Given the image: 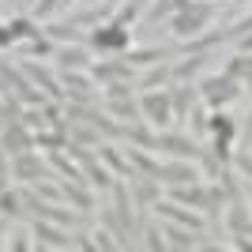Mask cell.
Returning a JSON list of instances; mask_svg holds the SVG:
<instances>
[{
  "label": "cell",
  "instance_id": "22",
  "mask_svg": "<svg viewBox=\"0 0 252 252\" xmlns=\"http://www.w3.org/2000/svg\"><path fill=\"white\" fill-rule=\"evenodd\" d=\"M222 72L233 75V79H237L241 87H249V91H252V53H237V57H230Z\"/></svg>",
  "mask_w": 252,
  "mask_h": 252
},
{
  "label": "cell",
  "instance_id": "56",
  "mask_svg": "<svg viewBox=\"0 0 252 252\" xmlns=\"http://www.w3.org/2000/svg\"><path fill=\"white\" fill-rule=\"evenodd\" d=\"M87 4H98V0H87Z\"/></svg>",
  "mask_w": 252,
  "mask_h": 252
},
{
  "label": "cell",
  "instance_id": "45",
  "mask_svg": "<svg viewBox=\"0 0 252 252\" xmlns=\"http://www.w3.org/2000/svg\"><path fill=\"white\" fill-rule=\"evenodd\" d=\"M8 249H11V252H31V249H34V241L27 237V233H15V237L8 241Z\"/></svg>",
  "mask_w": 252,
  "mask_h": 252
},
{
  "label": "cell",
  "instance_id": "10",
  "mask_svg": "<svg viewBox=\"0 0 252 252\" xmlns=\"http://www.w3.org/2000/svg\"><path fill=\"white\" fill-rule=\"evenodd\" d=\"M91 79H94V87L117 83V79H132V64H128L121 53H109L105 61H94V64H91Z\"/></svg>",
  "mask_w": 252,
  "mask_h": 252
},
{
  "label": "cell",
  "instance_id": "41",
  "mask_svg": "<svg viewBox=\"0 0 252 252\" xmlns=\"http://www.w3.org/2000/svg\"><path fill=\"white\" fill-rule=\"evenodd\" d=\"M136 87H128V79H117V83H105V98H132Z\"/></svg>",
  "mask_w": 252,
  "mask_h": 252
},
{
  "label": "cell",
  "instance_id": "31",
  "mask_svg": "<svg viewBox=\"0 0 252 252\" xmlns=\"http://www.w3.org/2000/svg\"><path fill=\"white\" fill-rule=\"evenodd\" d=\"M8 31L15 34V42H19V38H27V42H31V38H38V23L31 19V15H15V19H8Z\"/></svg>",
  "mask_w": 252,
  "mask_h": 252
},
{
  "label": "cell",
  "instance_id": "40",
  "mask_svg": "<svg viewBox=\"0 0 252 252\" xmlns=\"http://www.w3.org/2000/svg\"><path fill=\"white\" fill-rule=\"evenodd\" d=\"M27 53H31V57H53V42L45 38V34H38V38L27 42Z\"/></svg>",
  "mask_w": 252,
  "mask_h": 252
},
{
  "label": "cell",
  "instance_id": "33",
  "mask_svg": "<svg viewBox=\"0 0 252 252\" xmlns=\"http://www.w3.org/2000/svg\"><path fill=\"white\" fill-rule=\"evenodd\" d=\"M230 143H233L230 136H211V143H207V151L219 158L222 166H230V162H233V147H230Z\"/></svg>",
  "mask_w": 252,
  "mask_h": 252
},
{
  "label": "cell",
  "instance_id": "16",
  "mask_svg": "<svg viewBox=\"0 0 252 252\" xmlns=\"http://www.w3.org/2000/svg\"><path fill=\"white\" fill-rule=\"evenodd\" d=\"M200 102V91H196V83H177L169 87V109H173V125L177 121H185L189 117V109Z\"/></svg>",
  "mask_w": 252,
  "mask_h": 252
},
{
  "label": "cell",
  "instance_id": "43",
  "mask_svg": "<svg viewBox=\"0 0 252 252\" xmlns=\"http://www.w3.org/2000/svg\"><path fill=\"white\" fill-rule=\"evenodd\" d=\"M233 169H237L241 177L252 181V155H233Z\"/></svg>",
  "mask_w": 252,
  "mask_h": 252
},
{
  "label": "cell",
  "instance_id": "34",
  "mask_svg": "<svg viewBox=\"0 0 252 252\" xmlns=\"http://www.w3.org/2000/svg\"><path fill=\"white\" fill-rule=\"evenodd\" d=\"M207 117H211V109L196 102V105L189 109V117H185V121H189V128L196 132V136H207Z\"/></svg>",
  "mask_w": 252,
  "mask_h": 252
},
{
  "label": "cell",
  "instance_id": "48",
  "mask_svg": "<svg viewBox=\"0 0 252 252\" xmlns=\"http://www.w3.org/2000/svg\"><path fill=\"white\" fill-rule=\"evenodd\" d=\"M237 42H241V53H252V31H249V34H241Z\"/></svg>",
  "mask_w": 252,
  "mask_h": 252
},
{
  "label": "cell",
  "instance_id": "55",
  "mask_svg": "<svg viewBox=\"0 0 252 252\" xmlns=\"http://www.w3.org/2000/svg\"><path fill=\"white\" fill-rule=\"evenodd\" d=\"M105 4H121V0H105Z\"/></svg>",
  "mask_w": 252,
  "mask_h": 252
},
{
  "label": "cell",
  "instance_id": "42",
  "mask_svg": "<svg viewBox=\"0 0 252 252\" xmlns=\"http://www.w3.org/2000/svg\"><path fill=\"white\" fill-rule=\"evenodd\" d=\"M147 249H151V252H166V237H162V226H151V230H147Z\"/></svg>",
  "mask_w": 252,
  "mask_h": 252
},
{
  "label": "cell",
  "instance_id": "12",
  "mask_svg": "<svg viewBox=\"0 0 252 252\" xmlns=\"http://www.w3.org/2000/svg\"><path fill=\"white\" fill-rule=\"evenodd\" d=\"M19 68L31 75V83L38 87V91H45L53 102H64V83H61V75H57V72H49V68L38 64V61H23Z\"/></svg>",
  "mask_w": 252,
  "mask_h": 252
},
{
  "label": "cell",
  "instance_id": "4",
  "mask_svg": "<svg viewBox=\"0 0 252 252\" xmlns=\"http://www.w3.org/2000/svg\"><path fill=\"white\" fill-rule=\"evenodd\" d=\"M222 219H226V230H230V237H241V233H249V237H252V203H249V196H245V189H241V192H233L230 200H226Z\"/></svg>",
  "mask_w": 252,
  "mask_h": 252
},
{
  "label": "cell",
  "instance_id": "8",
  "mask_svg": "<svg viewBox=\"0 0 252 252\" xmlns=\"http://www.w3.org/2000/svg\"><path fill=\"white\" fill-rule=\"evenodd\" d=\"M155 177L162 185H189V181H203V173L192 158H169V162H158Z\"/></svg>",
  "mask_w": 252,
  "mask_h": 252
},
{
  "label": "cell",
  "instance_id": "46",
  "mask_svg": "<svg viewBox=\"0 0 252 252\" xmlns=\"http://www.w3.org/2000/svg\"><path fill=\"white\" fill-rule=\"evenodd\" d=\"M11 45H15V34H11L8 23H4V27H0V49H11Z\"/></svg>",
  "mask_w": 252,
  "mask_h": 252
},
{
  "label": "cell",
  "instance_id": "47",
  "mask_svg": "<svg viewBox=\"0 0 252 252\" xmlns=\"http://www.w3.org/2000/svg\"><path fill=\"white\" fill-rule=\"evenodd\" d=\"M233 249H237V252H252V237H249V233L233 237Z\"/></svg>",
  "mask_w": 252,
  "mask_h": 252
},
{
  "label": "cell",
  "instance_id": "17",
  "mask_svg": "<svg viewBox=\"0 0 252 252\" xmlns=\"http://www.w3.org/2000/svg\"><path fill=\"white\" fill-rule=\"evenodd\" d=\"M53 57H57V72H91V64H94L87 57V49H79V45H64Z\"/></svg>",
  "mask_w": 252,
  "mask_h": 252
},
{
  "label": "cell",
  "instance_id": "49",
  "mask_svg": "<svg viewBox=\"0 0 252 252\" xmlns=\"http://www.w3.org/2000/svg\"><path fill=\"white\" fill-rule=\"evenodd\" d=\"M75 245H79V249H87V252H94V241H91V237H75Z\"/></svg>",
  "mask_w": 252,
  "mask_h": 252
},
{
  "label": "cell",
  "instance_id": "26",
  "mask_svg": "<svg viewBox=\"0 0 252 252\" xmlns=\"http://www.w3.org/2000/svg\"><path fill=\"white\" fill-rule=\"evenodd\" d=\"M128 162L139 169V173H151L155 177V169H158V158H155V151H147V147H136V143H128Z\"/></svg>",
  "mask_w": 252,
  "mask_h": 252
},
{
  "label": "cell",
  "instance_id": "37",
  "mask_svg": "<svg viewBox=\"0 0 252 252\" xmlns=\"http://www.w3.org/2000/svg\"><path fill=\"white\" fill-rule=\"evenodd\" d=\"M19 121H23L27 128H31V132H42V128H49V125H45V113H42V105H27Z\"/></svg>",
  "mask_w": 252,
  "mask_h": 252
},
{
  "label": "cell",
  "instance_id": "25",
  "mask_svg": "<svg viewBox=\"0 0 252 252\" xmlns=\"http://www.w3.org/2000/svg\"><path fill=\"white\" fill-rule=\"evenodd\" d=\"M203 64H207V53H192L189 61L173 64V68H169V75H173L177 83H189V79H192V75H196V72H200Z\"/></svg>",
  "mask_w": 252,
  "mask_h": 252
},
{
  "label": "cell",
  "instance_id": "50",
  "mask_svg": "<svg viewBox=\"0 0 252 252\" xmlns=\"http://www.w3.org/2000/svg\"><path fill=\"white\" fill-rule=\"evenodd\" d=\"M4 230H8V219H0V249H8V241H4Z\"/></svg>",
  "mask_w": 252,
  "mask_h": 252
},
{
  "label": "cell",
  "instance_id": "1",
  "mask_svg": "<svg viewBox=\"0 0 252 252\" xmlns=\"http://www.w3.org/2000/svg\"><path fill=\"white\" fill-rule=\"evenodd\" d=\"M215 11H219L215 0H192L189 8H181V11L169 15V34H173L177 42H192V38H200V34L211 27Z\"/></svg>",
  "mask_w": 252,
  "mask_h": 252
},
{
  "label": "cell",
  "instance_id": "58",
  "mask_svg": "<svg viewBox=\"0 0 252 252\" xmlns=\"http://www.w3.org/2000/svg\"><path fill=\"white\" fill-rule=\"evenodd\" d=\"M15 4H19V0H15Z\"/></svg>",
  "mask_w": 252,
  "mask_h": 252
},
{
  "label": "cell",
  "instance_id": "23",
  "mask_svg": "<svg viewBox=\"0 0 252 252\" xmlns=\"http://www.w3.org/2000/svg\"><path fill=\"white\" fill-rule=\"evenodd\" d=\"M113 211H117V219L125 222L128 230L136 226V211H132V203H128V185L125 181H113Z\"/></svg>",
  "mask_w": 252,
  "mask_h": 252
},
{
  "label": "cell",
  "instance_id": "2",
  "mask_svg": "<svg viewBox=\"0 0 252 252\" xmlns=\"http://www.w3.org/2000/svg\"><path fill=\"white\" fill-rule=\"evenodd\" d=\"M196 91H200V102L207 105V109H222V105H230L233 98H241V83L226 72H215V75H207V79H200Z\"/></svg>",
  "mask_w": 252,
  "mask_h": 252
},
{
  "label": "cell",
  "instance_id": "7",
  "mask_svg": "<svg viewBox=\"0 0 252 252\" xmlns=\"http://www.w3.org/2000/svg\"><path fill=\"white\" fill-rule=\"evenodd\" d=\"M155 215L166 219V222H177V226H189V230H203V226H207V219H203L200 211L185 207V203H177V200H162V196L155 200Z\"/></svg>",
  "mask_w": 252,
  "mask_h": 252
},
{
  "label": "cell",
  "instance_id": "39",
  "mask_svg": "<svg viewBox=\"0 0 252 252\" xmlns=\"http://www.w3.org/2000/svg\"><path fill=\"white\" fill-rule=\"evenodd\" d=\"M91 241H94V252L102 249V252H117L121 249V241H117L109 230H98V233H91Z\"/></svg>",
  "mask_w": 252,
  "mask_h": 252
},
{
  "label": "cell",
  "instance_id": "51",
  "mask_svg": "<svg viewBox=\"0 0 252 252\" xmlns=\"http://www.w3.org/2000/svg\"><path fill=\"white\" fill-rule=\"evenodd\" d=\"M0 173H8V155H4V147H0Z\"/></svg>",
  "mask_w": 252,
  "mask_h": 252
},
{
  "label": "cell",
  "instance_id": "18",
  "mask_svg": "<svg viewBox=\"0 0 252 252\" xmlns=\"http://www.w3.org/2000/svg\"><path fill=\"white\" fill-rule=\"evenodd\" d=\"M196 233H200V230H189V226H177V222H166V226H162L166 249H181V252H192V249H200Z\"/></svg>",
  "mask_w": 252,
  "mask_h": 252
},
{
  "label": "cell",
  "instance_id": "54",
  "mask_svg": "<svg viewBox=\"0 0 252 252\" xmlns=\"http://www.w3.org/2000/svg\"><path fill=\"white\" fill-rule=\"evenodd\" d=\"M249 203H252V185H249Z\"/></svg>",
  "mask_w": 252,
  "mask_h": 252
},
{
  "label": "cell",
  "instance_id": "20",
  "mask_svg": "<svg viewBox=\"0 0 252 252\" xmlns=\"http://www.w3.org/2000/svg\"><path fill=\"white\" fill-rule=\"evenodd\" d=\"M98 158H102L105 166L113 169L117 177H132V173H139V169L132 166V162H128V155H121V151H117V147H109V143H102V147H98Z\"/></svg>",
  "mask_w": 252,
  "mask_h": 252
},
{
  "label": "cell",
  "instance_id": "24",
  "mask_svg": "<svg viewBox=\"0 0 252 252\" xmlns=\"http://www.w3.org/2000/svg\"><path fill=\"white\" fill-rule=\"evenodd\" d=\"M34 147L38 151H64L68 147V132H57V128H42V132H34Z\"/></svg>",
  "mask_w": 252,
  "mask_h": 252
},
{
  "label": "cell",
  "instance_id": "9",
  "mask_svg": "<svg viewBox=\"0 0 252 252\" xmlns=\"http://www.w3.org/2000/svg\"><path fill=\"white\" fill-rule=\"evenodd\" d=\"M155 151L158 155H169V158H200V143L196 139H189V136H181V132H169V128H162L158 132V143H155Z\"/></svg>",
  "mask_w": 252,
  "mask_h": 252
},
{
  "label": "cell",
  "instance_id": "38",
  "mask_svg": "<svg viewBox=\"0 0 252 252\" xmlns=\"http://www.w3.org/2000/svg\"><path fill=\"white\" fill-rule=\"evenodd\" d=\"M34 189H38V196H42V200H53V203H61V200H64V192H61V181L53 185V181L45 177V181H34Z\"/></svg>",
  "mask_w": 252,
  "mask_h": 252
},
{
  "label": "cell",
  "instance_id": "30",
  "mask_svg": "<svg viewBox=\"0 0 252 252\" xmlns=\"http://www.w3.org/2000/svg\"><path fill=\"white\" fill-rule=\"evenodd\" d=\"M72 139L75 143H83V147H102V132H98L94 125H87V121H75V128H72Z\"/></svg>",
  "mask_w": 252,
  "mask_h": 252
},
{
  "label": "cell",
  "instance_id": "29",
  "mask_svg": "<svg viewBox=\"0 0 252 252\" xmlns=\"http://www.w3.org/2000/svg\"><path fill=\"white\" fill-rule=\"evenodd\" d=\"M169 79H173V75H169V68H166L162 61H158V64H151V68H147V75L139 79V91H158V87H166Z\"/></svg>",
  "mask_w": 252,
  "mask_h": 252
},
{
  "label": "cell",
  "instance_id": "3",
  "mask_svg": "<svg viewBox=\"0 0 252 252\" xmlns=\"http://www.w3.org/2000/svg\"><path fill=\"white\" fill-rule=\"evenodd\" d=\"M139 113H143V121H147L155 132H162V128L173 125V109H169V91H139Z\"/></svg>",
  "mask_w": 252,
  "mask_h": 252
},
{
  "label": "cell",
  "instance_id": "44",
  "mask_svg": "<svg viewBox=\"0 0 252 252\" xmlns=\"http://www.w3.org/2000/svg\"><path fill=\"white\" fill-rule=\"evenodd\" d=\"M45 34H49V38H61V42H68V38L75 34V27H68V23H57V27H45Z\"/></svg>",
  "mask_w": 252,
  "mask_h": 252
},
{
  "label": "cell",
  "instance_id": "15",
  "mask_svg": "<svg viewBox=\"0 0 252 252\" xmlns=\"http://www.w3.org/2000/svg\"><path fill=\"white\" fill-rule=\"evenodd\" d=\"M61 181V192H64V203H72L75 211H91L94 207V192H91V181H68V177H57Z\"/></svg>",
  "mask_w": 252,
  "mask_h": 252
},
{
  "label": "cell",
  "instance_id": "35",
  "mask_svg": "<svg viewBox=\"0 0 252 252\" xmlns=\"http://www.w3.org/2000/svg\"><path fill=\"white\" fill-rule=\"evenodd\" d=\"M136 15H139V0H121V8H117V15L109 23H117V27H132V23H136Z\"/></svg>",
  "mask_w": 252,
  "mask_h": 252
},
{
  "label": "cell",
  "instance_id": "57",
  "mask_svg": "<svg viewBox=\"0 0 252 252\" xmlns=\"http://www.w3.org/2000/svg\"><path fill=\"white\" fill-rule=\"evenodd\" d=\"M158 4H166V0H158Z\"/></svg>",
  "mask_w": 252,
  "mask_h": 252
},
{
  "label": "cell",
  "instance_id": "11",
  "mask_svg": "<svg viewBox=\"0 0 252 252\" xmlns=\"http://www.w3.org/2000/svg\"><path fill=\"white\" fill-rule=\"evenodd\" d=\"M91 45L98 53H125L132 45L128 38V27H117V23H105V27H94L91 31Z\"/></svg>",
  "mask_w": 252,
  "mask_h": 252
},
{
  "label": "cell",
  "instance_id": "19",
  "mask_svg": "<svg viewBox=\"0 0 252 252\" xmlns=\"http://www.w3.org/2000/svg\"><path fill=\"white\" fill-rule=\"evenodd\" d=\"M105 113L117 117L121 125H136V121H143V113H139V98H105Z\"/></svg>",
  "mask_w": 252,
  "mask_h": 252
},
{
  "label": "cell",
  "instance_id": "14",
  "mask_svg": "<svg viewBox=\"0 0 252 252\" xmlns=\"http://www.w3.org/2000/svg\"><path fill=\"white\" fill-rule=\"evenodd\" d=\"M128 189H132V203L136 207H155V200L162 196V181L151 177V173H132Z\"/></svg>",
  "mask_w": 252,
  "mask_h": 252
},
{
  "label": "cell",
  "instance_id": "27",
  "mask_svg": "<svg viewBox=\"0 0 252 252\" xmlns=\"http://www.w3.org/2000/svg\"><path fill=\"white\" fill-rule=\"evenodd\" d=\"M207 132L211 136H237V125H233V117L230 113H222V109H211V117H207Z\"/></svg>",
  "mask_w": 252,
  "mask_h": 252
},
{
  "label": "cell",
  "instance_id": "21",
  "mask_svg": "<svg viewBox=\"0 0 252 252\" xmlns=\"http://www.w3.org/2000/svg\"><path fill=\"white\" fill-rule=\"evenodd\" d=\"M83 173H87V181H91V185H94V189L98 192H105V189H113V177H117V173H113V169H109V166H105V162H102V158H91V162H87V166H83Z\"/></svg>",
  "mask_w": 252,
  "mask_h": 252
},
{
  "label": "cell",
  "instance_id": "52",
  "mask_svg": "<svg viewBox=\"0 0 252 252\" xmlns=\"http://www.w3.org/2000/svg\"><path fill=\"white\" fill-rule=\"evenodd\" d=\"M245 139H252V117H249V125H245Z\"/></svg>",
  "mask_w": 252,
  "mask_h": 252
},
{
  "label": "cell",
  "instance_id": "5",
  "mask_svg": "<svg viewBox=\"0 0 252 252\" xmlns=\"http://www.w3.org/2000/svg\"><path fill=\"white\" fill-rule=\"evenodd\" d=\"M11 177H19L23 185H34V181H45V177H57V169L49 166V162H42V158L31 151H23V155L11 158Z\"/></svg>",
  "mask_w": 252,
  "mask_h": 252
},
{
  "label": "cell",
  "instance_id": "13",
  "mask_svg": "<svg viewBox=\"0 0 252 252\" xmlns=\"http://www.w3.org/2000/svg\"><path fill=\"white\" fill-rule=\"evenodd\" d=\"M0 147H4L8 158H15V155L34 147V132L23 125V121H11V125H4V132H0Z\"/></svg>",
  "mask_w": 252,
  "mask_h": 252
},
{
  "label": "cell",
  "instance_id": "53",
  "mask_svg": "<svg viewBox=\"0 0 252 252\" xmlns=\"http://www.w3.org/2000/svg\"><path fill=\"white\" fill-rule=\"evenodd\" d=\"M8 189V173H0V192Z\"/></svg>",
  "mask_w": 252,
  "mask_h": 252
},
{
  "label": "cell",
  "instance_id": "36",
  "mask_svg": "<svg viewBox=\"0 0 252 252\" xmlns=\"http://www.w3.org/2000/svg\"><path fill=\"white\" fill-rule=\"evenodd\" d=\"M23 211V203H19V192H0V219H15Z\"/></svg>",
  "mask_w": 252,
  "mask_h": 252
},
{
  "label": "cell",
  "instance_id": "28",
  "mask_svg": "<svg viewBox=\"0 0 252 252\" xmlns=\"http://www.w3.org/2000/svg\"><path fill=\"white\" fill-rule=\"evenodd\" d=\"M121 57H125L132 68H151V64H158L162 57H166V53H162V49H132V45H128Z\"/></svg>",
  "mask_w": 252,
  "mask_h": 252
},
{
  "label": "cell",
  "instance_id": "6",
  "mask_svg": "<svg viewBox=\"0 0 252 252\" xmlns=\"http://www.w3.org/2000/svg\"><path fill=\"white\" fill-rule=\"evenodd\" d=\"M31 237H34V249H72L75 245V237H68V226L49 219H34Z\"/></svg>",
  "mask_w": 252,
  "mask_h": 252
},
{
  "label": "cell",
  "instance_id": "32",
  "mask_svg": "<svg viewBox=\"0 0 252 252\" xmlns=\"http://www.w3.org/2000/svg\"><path fill=\"white\" fill-rule=\"evenodd\" d=\"M102 222H105V230H109L117 241H121V249H125V245H128V226L117 219V211H113V207H105V211H102Z\"/></svg>",
  "mask_w": 252,
  "mask_h": 252
}]
</instances>
